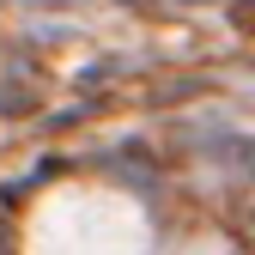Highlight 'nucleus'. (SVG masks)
<instances>
[{
    "label": "nucleus",
    "mask_w": 255,
    "mask_h": 255,
    "mask_svg": "<svg viewBox=\"0 0 255 255\" xmlns=\"http://www.w3.org/2000/svg\"><path fill=\"white\" fill-rule=\"evenodd\" d=\"M24 255H152V231L128 195L67 182L37 201L24 225Z\"/></svg>",
    "instance_id": "obj_1"
},
{
    "label": "nucleus",
    "mask_w": 255,
    "mask_h": 255,
    "mask_svg": "<svg viewBox=\"0 0 255 255\" xmlns=\"http://www.w3.org/2000/svg\"><path fill=\"white\" fill-rule=\"evenodd\" d=\"M182 255H231V249L219 237H195V243H182Z\"/></svg>",
    "instance_id": "obj_2"
}]
</instances>
